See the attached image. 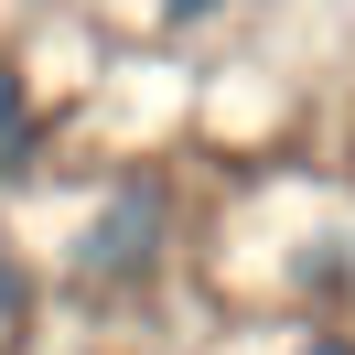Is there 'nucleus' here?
Wrapping results in <instances>:
<instances>
[{
  "mask_svg": "<svg viewBox=\"0 0 355 355\" xmlns=\"http://www.w3.org/2000/svg\"><path fill=\"white\" fill-rule=\"evenodd\" d=\"M162 259H173V183H162V173L108 183V194L76 216V248H65V269L87 291H140Z\"/></svg>",
  "mask_w": 355,
  "mask_h": 355,
  "instance_id": "obj_1",
  "label": "nucleus"
},
{
  "mask_svg": "<svg viewBox=\"0 0 355 355\" xmlns=\"http://www.w3.org/2000/svg\"><path fill=\"white\" fill-rule=\"evenodd\" d=\"M22 151H33V76L0 65V173H22Z\"/></svg>",
  "mask_w": 355,
  "mask_h": 355,
  "instance_id": "obj_2",
  "label": "nucleus"
},
{
  "mask_svg": "<svg viewBox=\"0 0 355 355\" xmlns=\"http://www.w3.org/2000/svg\"><path fill=\"white\" fill-rule=\"evenodd\" d=\"M291 355H355V334H302Z\"/></svg>",
  "mask_w": 355,
  "mask_h": 355,
  "instance_id": "obj_3",
  "label": "nucleus"
},
{
  "mask_svg": "<svg viewBox=\"0 0 355 355\" xmlns=\"http://www.w3.org/2000/svg\"><path fill=\"white\" fill-rule=\"evenodd\" d=\"M162 11H173V22H216L226 0H162Z\"/></svg>",
  "mask_w": 355,
  "mask_h": 355,
  "instance_id": "obj_4",
  "label": "nucleus"
}]
</instances>
